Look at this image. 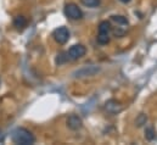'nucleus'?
Returning <instances> with one entry per match:
<instances>
[{"mask_svg":"<svg viewBox=\"0 0 157 145\" xmlns=\"http://www.w3.org/2000/svg\"><path fill=\"white\" fill-rule=\"evenodd\" d=\"M11 139L15 144L20 145H32L36 143V137L26 128H16L12 132Z\"/></svg>","mask_w":157,"mask_h":145,"instance_id":"nucleus-1","label":"nucleus"},{"mask_svg":"<svg viewBox=\"0 0 157 145\" xmlns=\"http://www.w3.org/2000/svg\"><path fill=\"white\" fill-rule=\"evenodd\" d=\"M63 11H65V15L67 16V18H70V20L76 21V20L83 18V11L79 9L78 5H76V4H73V2L66 4Z\"/></svg>","mask_w":157,"mask_h":145,"instance_id":"nucleus-2","label":"nucleus"},{"mask_svg":"<svg viewBox=\"0 0 157 145\" xmlns=\"http://www.w3.org/2000/svg\"><path fill=\"white\" fill-rule=\"evenodd\" d=\"M52 38H54V40L57 43V44H61V45H63V44H66L67 43V40L70 39V32H68V29L66 28V27H59V28H56L54 32H52Z\"/></svg>","mask_w":157,"mask_h":145,"instance_id":"nucleus-3","label":"nucleus"},{"mask_svg":"<svg viewBox=\"0 0 157 145\" xmlns=\"http://www.w3.org/2000/svg\"><path fill=\"white\" fill-rule=\"evenodd\" d=\"M67 54H68V59L75 61V60H78L80 57H83L86 54V49L82 44H76V45H73L68 49Z\"/></svg>","mask_w":157,"mask_h":145,"instance_id":"nucleus-4","label":"nucleus"},{"mask_svg":"<svg viewBox=\"0 0 157 145\" xmlns=\"http://www.w3.org/2000/svg\"><path fill=\"white\" fill-rule=\"evenodd\" d=\"M105 110L109 112V113H112V115H117L122 110H123V106L122 104L115 100V99H111V100H107L106 104H105Z\"/></svg>","mask_w":157,"mask_h":145,"instance_id":"nucleus-5","label":"nucleus"},{"mask_svg":"<svg viewBox=\"0 0 157 145\" xmlns=\"http://www.w3.org/2000/svg\"><path fill=\"white\" fill-rule=\"evenodd\" d=\"M67 127L72 131H78L83 127V121L78 115H71L67 118Z\"/></svg>","mask_w":157,"mask_h":145,"instance_id":"nucleus-6","label":"nucleus"},{"mask_svg":"<svg viewBox=\"0 0 157 145\" xmlns=\"http://www.w3.org/2000/svg\"><path fill=\"white\" fill-rule=\"evenodd\" d=\"M13 26L17 29H22L27 26V18L25 16H16L13 20Z\"/></svg>","mask_w":157,"mask_h":145,"instance_id":"nucleus-7","label":"nucleus"},{"mask_svg":"<svg viewBox=\"0 0 157 145\" xmlns=\"http://www.w3.org/2000/svg\"><path fill=\"white\" fill-rule=\"evenodd\" d=\"M112 31L111 23L109 21H101L99 25V33H104V34H110V32Z\"/></svg>","mask_w":157,"mask_h":145,"instance_id":"nucleus-8","label":"nucleus"},{"mask_svg":"<svg viewBox=\"0 0 157 145\" xmlns=\"http://www.w3.org/2000/svg\"><path fill=\"white\" fill-rule=\"evenodd\" d=\"M68 60H70V59H68V54H67V51H62V53H60V54L57 55V57H56V64L60 66V65L67 62Z\"/></svg>","mask_w":157,"mask_h":145,"instance_id":"nucleus-9","label":"nucleus"},{"mask_svg":"<svg viewBox=\"0 0 157 145\" xmlns=\"http://www.w3.org/2000/svg\"><path fill=\"white\" fill-rule=\"evenodd\" d=\"M111 20L115 21L117 25H123V26L128 25V20H127V17L121 16V15H113V16H111Z\"/></svg>","mask_w":157,"mask_h":145,"instance_id":"nucleus-10","label":"nucleus"},{"mask_svg":"<svg viewBox=\"0 0 157 145\" xmlns=\"http://www.w3.org/2000/svg\"><path fill=\"white\" fill-rule=\"evenodd\" d=\"M155 137H156V133H155V129H154V127H146V129H145V138H146V140H154L155 139Z\"/></svg>","mask_w":157,"mask_h":145,"instance_id":"nucleus-11","label":"nucleus"},{"mask_svg":"<svg viewBox=\"0 0 157 145\" xmlns=\"http://www.w3.org/2000/svg\"><path fill=\"white\" fill-rule=\"evenodd\" d=\"M80 2L86 7H98L101 4V0H80Z\"/></svg>","mask_w":157,"mask_h":145,"instance_id":"nucleus-12","label":"nucleus"},{"mask_svg":"<svg viewBox=\"0 0 157 145\" xmlns=\"http://www.w3.org/2000/svg\"><path fill=\"white\" fill-rule=\"evenodd\" d=\"M146 122H147V116L145 113H140L135 120V124L138 127H143L144 124H146Z\"/></svg>","mask_w":157,"mask_h":145,"instance_id":"nucleus-13","label":"nucleus"},{"mask_svg":"<svg viewBox=\"0 0 157 145\" xmlns=\"http://www.w3.org/2000/svg\"><path fill=\"white\" fill-rule=\"evenodd\" d=\"M98 43L101 45H106L110 43V36L109 34H104V33H99L98 34Z\"/></svg>","mask_w":157,"mask_h":145,"instance_id":"nucleus-14","label":"nucleus"},{"mask_svg":"<svg viewBox=\"0 0 157 145\" xmlns=\"http://www.w3.org/2000/svg\"><path fill=\"white\" fill-rule=\"evenodd\" d=\"M112 32H113V34H115L116 37H123L124 36V33H125V31H124V29H121L119 27H117L116 29H113Z\"/></svg>","mask_w":157,"mask_h":145,"instance_id":"nucleus-15","label":"nucleus"},{"mask_svg":"<svg viewBox=\"0 0 157 145\" xmlns=\"http://www.w3.org/2000/svg\"><path fill=\"white\" fill-rule=\"evenodd\" d=\"M119 1H121V2H123V4H128L130 0H119Z\"/></svg>","mask_w":157,"mask_h":145,"instance_id":"nucleus-16","label":"nucleus"}]
</instances>
